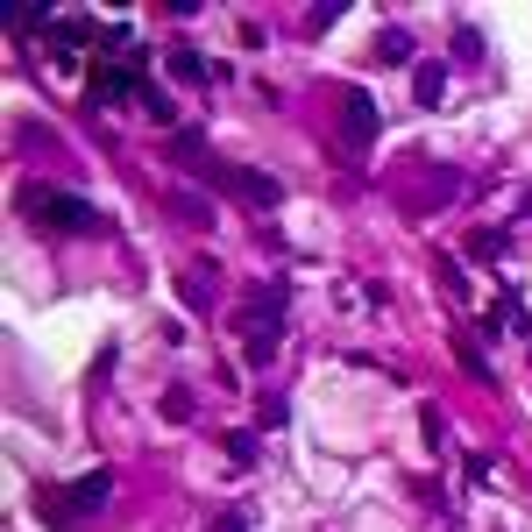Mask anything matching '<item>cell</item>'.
Instances as JSON below:
<instances>
[{
	"label": "cell",
	"instance_id": "cell-1",
	"mask_svg": "<svg viewBox=\"0 0 532 532\" xmlns=\"http://www.w3.org/2000/svg\"><path fill=\"white\" fill-rule=\"evenodd\" d=\"M15 206L36 220V227H50V235H107V213L86 199V192H57V185H22L15 192Z\"/></svg>",
	"mask_w": 532,
	"mask_h": 532
},
{
	"label": "cell",
	"instance_id": "cell-2",
	"mask_svg": "<svg viewBox=\"0 0 532 532\" xmlns=\"http://www.w3.org/2000/svg\"><path fill=\"white\" fill-rule=\"evenodd\" d=\"M341 135H348L355 157H362V149H369L376 135H384V114H376V100H369L362 86H348V93H341Z\"/></svg>",
	"mask_w": 532,
	"mask_h": 532
},
{
	"label": "cell",
	"instance_id": "cell-3",
	"mask_svg": "<svg viewBox=\"0 0 532 532\" xmlns=\"http://www.w3.org/2000/svg\"><path fill=\"white\" fill-rule=\"evenodd\" d=\"M284 306H291V277H270L242 298V320L249 327H284Z\"/></svg>",
	"mask_w": 532,
	"mask_h": 532
},
{
	"label": "cell",
	"instance_id": "cell-4",
	"mask_svg": "<svg viewBox=\"0 0 532 532\" xmlns=\"http://www.w3.org/2000/svg\"><path fill=\"white\" fill-rule=\"evenodd\" d=\"M220 192H235V199H249V206H284V185H277L270 171H249V164H227Z\"/></svg>",
	"mask_w": 532,
	"mask_h": 532
},
{
	"label": "cell",
	"instance_id": "cell-5",
	"mask_svg": "<svg viewBox=\"0 0 532 532\" xmlns=\"http://www.w3.org/2000/svg\"><path fill=\"white\" fill-rule=\"evenodd\" d=\"M93 100H100V107H128V100H149V86H142L135 64H128V71L100 64V71H93Z\"/></svg>",
	"mask_w": 532,
	"mask_h": 532
},
{
	"label": "cell",
	"instance_id": "cell-6",
	"mask_svg": "<svg viewBox=\"0 0 532 532\" xmlns=\"http://www.w3.org/2000/svg\"><path fill=\"white\" fill-rule=\"evenodd\" d=\"M171 157H178L192 178H206V185H220V178H227V164H213L206 135H192V128H178V135H171Z\"/></svg>",
	"mask_w": 532,
	"mask_h": 532
},
{
	"label": "cell",
	"instance_id": "cell-7",
	"mask_svg": "<svg viewBox=\"0 0 532 532\" xmlns=\"http://www.w3.org/2000/svg\"><path fill=\"white\" fill-rule=\"evenodd\" d=\"M213 291H220V263H213V256H199V263H192V277H185V306H199V313H206V306H213Z\"/></svg>",
	"mask_w": 532,
	"mask_h": 532
},
{
	"label": "cell",
	"instance_id": "cell-8",
	"mask_svg": "<svg viewBox=\"0 0 532 532\" xmlns=\"http://www.w3.org/2000/svg\"><path fill=\"white\" fill-rule=\"evenodd\" d=\"M412 100L419 107H440L447 100V64H412Z\"/></svg>",
	"mask_w": 532,
	"mask_h": 532
},
{
	"label": "cell",
	"instance_id": "cell-9",
	"mask_svg": "<svg viewBox=\"0 0 532 532\" xmlns=\"http://www.w3.org/2000/svg\"><path fill=\"white\" fill-rule=\"evenodd\" d=\"M412 57H419V43H412V29H398V22H391L384 36H376V64H412Z\"/></svg>",
	"mask_w": 532,
	"mask_h": 532
},
{
	"label": "cell",
	"instance_id": "cell-10",
	"mask_svg": "<svg viewBox=\"0 0 532 532\" xmlns=\"http://www.w3.org/2000/svg\"><path fill=\"white\" fill-rule=\"evenodd\" d=\"M171 213H178L185 227H213V199H206V192H171Z\"/></svg>",
	"mask_w": 532,
	"mask_h": 532
},
{
	"label": "cell",
	"instance_id": "cell-11",
	"mask_svg": "<svg viewBox=\"0 0 532 532\" xmlns=\"http://www.w3.org/2000/svg\"><path fill=\"white\" fill-rule=\"evenodd\" d=\"M454 355H462V369L476 376V384H497V369H490V355H483V348H476L469 334H454Z\"/></svg>",
	"mask_w": 532,
	"mask_h": 532
},
{
	"label": "cell",
	"instance_id": "cell-12",
	"mask_svg": "<svg viewBox=\"0 0 532 532\" xmlns=\"http://www.w3.org/2000/svg\"><path fill=\"white\" fill-rule=\"evenodd\" d=\"M171 71H178V79H185V86H206V79H213V64H206L199 50H185V43L171 50Z\"/></svg>",
	"mask_w": 532,
	"mask_h": 532
},
{
	"label": "cell",
	"instance_id": "cell-13",
	"mask_svg": "<svg viewBox=\"0 0 532 532\" xmlns=\"http://www.w3.org/2000/svg\"><path fill=\"white\" fill-rule=\"evenodd\" d=\"M277 348H284V327H249V362H277Z\"/></svg>",
	"mask_w": 532,
	"mask_h": 532
},
{
	"label": "cell",
	"instance_id": "cell-14",
	"mask_svg": "<svg viewBox=\"0 0 532 532\" xmlns=\"http://www.w3.org/2000/svg\"><path fill=\"white\" fill-rule=\"evenodd\" d=\"M454 64H483V29L476 22H454Z\"/></svg>",
	"mask_w": 532,
	"mask_h": 532
},
{
	"label": "cell",
	"instance_id": "cell-15",
	"mask_svg": "<svg viewBox=\"0 0 532 532\" xmlns=\"http://www.w3.org/2000/svg\"><path fill=\"white\" fill-rule=\"evenodd\" d=\"M469 256H476V263H497V256H504V227H476V235H469Z\"/></svg>",
	"mask_w": 532,
	"mask_h": 532
},
{
	"label": "cell",
	"instance_id": "cell-16",
	"mask_svg": "<svg viewBox=\"0 0 532 532\" xmlns=\"http://www.w3.org/2000/svg\"><path fill=\"white\" fill-rule=\"evenodd\" d=\"M419 433H426V447H433V454L447 447V419H440V405H419Z\"/></svg>",
	"mask_w": 532,
	"mask_h": 532
},
{
	"label": "cell",
	"instance_id": "cell-17",
	"mask_svg": "<svg viewBox=\"0 0 532 532\" xmlns=\"http://www.w3.org/2000/svg\"><path fill=\"white\" fill-rule=\"evenodd\" d=\"M227 462H235V469H256V433H227Z\"/></svg>",
	"mask_w": 532,
	"mask_h": 532
},
{
	"label": "cell",
	"instance_id": "cell-18",
	"mask_svg": "<svg viewBox=\"0 0 532 532\" xmlns=\"http://www.w3.org/2000/svg\"><path fill=\"white\" fill-rule=\"evenodd\" d=\"M284 419H291V405H284V398H277V391H270V398H263V405H256V426H284Z\"/></svg>",
	"mask_w": 532,
	"mask_h": 532
},
{
	"label": "cell",
	"instance_id": "cell-19",
	"mask_svg": "<svg viewBox=\"0 0 532 532\" xmlns=\"http://www.w3.org/2000/svg\"><path fill=\"white\" fill-rule=\"evenodd\" d=\"M334 22H341V0H320V8L306 15V29H313V36H320V29H334Z\"/></svg>",
	"mask_w": 532,
	"mask_h": 532
},
{
	"label": "cell",
	"instance_id": "cell-20",
	"mask_svg": "<svg viewBox=\"0 0 532 532\" xmlns=\"http://www.w3.org/2000/svg\"><path fill=\"white\" fill-rule=\"evenodd\" d=\"M164 419H192V391H185V384L164 391Z\"/></svg>",
	"mask_w": 532,
	"mask_h": 532
},
{
	"label": "cell",
	"instance_id": "cell-21",
	"mask_svg": "<svg viewBox=\"0 0 532 532\" xmlns=\"http://www.w3.org/2000/svg\"><path fill=\"white\" fill-rule=\"evenodd\" d=\"M149 114H157L164 128H178V100H164V93H149Z\"/></svg>",
	"mask_w": 532,
	"mask_h": 532
},
{
	"label": "cell",
	"instance_id": "cell-22",
	"mask_svg": "<svg viewBox=\"0 0 532 532\" xmlns=\"http://www.w3.org/2000/svg\"><path fill=\"white\" fill-rule=\"evenodd\" d=\"M206 532H249V511H220V518H213Z\"/></svg>",
	"mask_w": 532,
	"mask_h": 532
},
{
	"label": "cell",
	"instance_id": "cell-23",
	"mask_svg": "<svg viewBox=\"0 0 532 532\" xmlns=\"http://www.w3.org/2000/svg\"><path fill=\"white\" fill-rule=\"evenodd\" d=\"M518 206H525V213H518V220H532V192H525V199H518Z\"/></svg>",
	"mask_w": 532,
	"mask_h": 532
}]
</instances>
